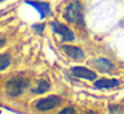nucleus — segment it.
<instances>
[{
    "label": "nucleus",
    "mask_w": 124,
    "mask_h": 114,
    "mask_svg": "<svg viewBox=\"0 0 124 114\" xmlns=\"http://www.w3.org/2000/svg\"><path fill=\"white\" fill-rule=\"evenodd\" d=\"M11 64V56L7 53H0V72L7 69Z\"/></svg>",
    "instance_id": "nucleus-11"
},
{
    "label": "nucleus",
    "mask_w": 124,
    "mask_h": 114,
    "mask_svg": "<svg viewBox=\"0 0 124 114\" xmlns=\"http://www.w3.org/2000/svg\"><path fill=\"white\" fill-rule=\"evenodd\" d=\"M4 44H6V40H4V39H0V48L3 47Z\"/></svg>",
    "instance_id": "nucleus-14"
},
{
    "label": "nucleus",
    "mask_w": 124,
    "mask_h": 114,
    "mask_svg": "<svg viewBox=\"0 0 124 114\" xmlns=\"http://www.w3.org/2000/svg\"><path fill=\"white\" fill-rule=\"evenodd\" d=\"M44 24H41V25H38V24H36V25H33V29H35V31H38V32H43V29H44Z\"/></svg>",
    "instance_id": "nucleus-13"
},
{
    "label": "nucleus",
    "mask_w": 124,
    "mask_h": 114,
    "mask_svg": "<svg viewBox=\"0 0 124 114\" xmlns=\"http://www.w3.org/2000/svg\"><path fill=\"white\" fill-rule=\"evenodd\" d=\"M72 74L78 78H83V80H88V81H95L96 80V73L93 70H89L85 66H73L71 69Z\"/></svg>",
    "instance_id": "nucleus-5"
},
{
    "label": "nucleus",
    "mask_w": 124,
    "mask_h": 114,
    "mask_svg": "<svg viewBox=\"0 0 124 114\" xmlns=\"http://www.w3.org/2000/svg\"><path fill=\"white\" fill-rule=\"evenodd\" d=\"M93 65L96 66L100 72H111V70H113V69H115V65H113L109 60L103 58V57L93 60Z\"/></svg>",
    "instance_id": "nucleus-9"
},
{
    "label": "nucleus",
    "mask_w": 124,
    "mask_h": 114,
    "mask_svg": "<svg viewBox=\"0 0 124 114\" xmlns=\"http://www.w3.org/2000/svg\"><path fill=\"white\" fill-rule=\"evenodd\" d=\"M84 114H97V113H95V111H92V110H88V111H85Z\"/></svg>",
    "instance_id": "nucleus-15"
},
{
    "label": "nucleus",
    "mask_w": 124,
    "mask_h": 114,
    "mask_svg": "<svg viewBox=\"0 0 124 114\" xmlns=\"http://www.w3.org/2000/svg\"><path fill=\"white\" fill-rule=\"evenodd\" d=\"M51 28H52V31L60 37L62 41H68L70 42V41H73V40H75V34H73V32L71 31L67 25L59 23V21H52Z\"/></svg>",
    "instance_id": "nucleus-4"
},
{
    "label": "nucleus",
    "mask_w": 124,
    "mask_h": 114,
    "mask_svg": "<svg viewBox=\"0 0 124 114\" xmlns=\"http://www.w3.org/2000/svg\"><path fill=\"white\" fill-rule=\"evenodd\" d=\"M1 1H4V0H0V3H1Z\"/></svg>",
    "instance_id": "nucleus-16"
},
{
    "label": "nucleus",
    "mask_w": 124,
    "mask_h": 114,
    "mask_svg": "<svg viewBox=\"0 0 124 114\" xmlns=\"http://www.w3.org/2000/svg\"><path fill=\"white\" fill-rule=\"evenodd\" d=\"M120 81L115 78H100L95 81V87L97 89H112V87L119 86Z\"/></svg>",
    "instance_id": "nucleus-8"
},
{
    "label": "nucleus",
    "mask_w": 124,
    "mask_h": 114,
    "mask_svg": "<svg viewBox=\"0 0 124 114\" xmlns=\"http://www.w3.org/2000/svg\"><path fill=\"white\" fill-rule=\"evenodd\" d=\"M57 114H76V111H75L73 107H64L63 110H60Z\"/></svg>",
    "instance_id": "nucleus-12"
},
{
    "label": "nucleus",
    "mask_w": 124,
    "mask_h": 114,
    "mask_svg": "<svg viewBox=\"0 0 124 114\" xmlns=\"http://www.w3.org/2000/svg\"><path fill=\"white\" fill-rule=\"evenodd\" d=\"M49 87H51V85H49L48 81H46V80H40V81H38L36 86L32 89V93L33 94H43V93L48 92Z\"/></svg>",
    "instance_id": "nucleus-10"
},
{
    "label": "nucleus",
    "mask_w": 124,
    "mask_h": 114,
    "mask_svg": "<svg viewBox=\"0 0 124 114\" xmlns=\"http://www.w3.org/2000/svg\"><path fill=\"white\" fill-rule=\"evenodd\" d=\"M30 86V81L23 77H14L6 84V92L9 97H19Z\"/></svg>",
    "instance_id": "nucleus-1"
},
{
    "label": "nucleus",
    "mask_w": 124,
    "mask_h": 114,
    "mask_svg": "<svg viewBox=\"0 0 124 114\" xmlns=\"http://www.w3.org/2000/svg\"><path fill=\"white\" fill-rule=\"evenodd\" d=\"M64 19L70 23L84 25V17H83V7L79 1H72L68 4V7L64 11Z\"/></svg>",
    "instance_id": "nucleus-2"
},
{
    "label": "nucleus",
    "mask_w": 124,
    "mask_h": 114,
    "mask_svg": "<svg viewBox=\"0 0 124 114\" xmlns=\"http://www.w3.org/2000/svg\"><path fill=\"white\" fill-rule=\"evenodd\" d=\"M62 102V98L59 95H48L46 98H40L35 102V107L40 111H48L55 109L56 106L60 105Z\"/></svg>",
    "instance_id": "nucleus-3"
},
{
    "label": "nucleus",
    "mask_w": 124,
    "mask_h": 114,
    "mask_svg": "<svg viewBox=\"0 0 124 114\" xmlns=\"http://www.w3.org/2000/svg\"><path fill=\"white\" fill-rule=\"evenodd\" d=\"M25 3H27L28 5H31V7L35 8V9L40 13L41 19L46 17V16H48L49 13H51V5H49L48 3H46V1H32V0H25Z\"/></svg>",
    "instance_id": "nucleus-7"
},
{
    "label": "nucleus",
    "mask_w": 124,
    "mask_h": 114,
    "mask_svg": "<svg viewBox=\"0 0 124 114\" xmlns=\"http://www.w3.org/2000/svg\"><path fill=\"white\" fill-rule=\"evenodd\" d=\"M62 49L64 50V53H67V56L71 57L72 60L81 61V60H84V57H85L83 49H80L79 47H73V45H63Z\"/></svg>",
    "instance_id": "nucleus-6"
}]
</instances>
